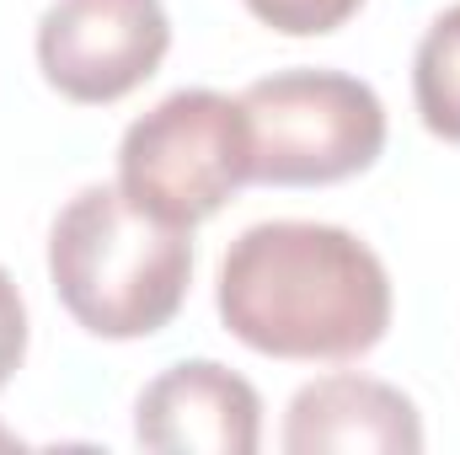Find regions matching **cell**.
Listing matches in <instances>:
<instances>
[{
    "instance_id": "1",
    "label": "cell",
    "mask_w": 460,
    "mask_h": 455,
    "mask_svg": "<svg viewBox=\"0 0 460 455\" xmlns=\"http://www.w3.org/2000/svg\"><path fill=\"white\" fill-rule=\"evenodd\" d=\"M220 322L289 364H348L391 333V273L369 241L322 220L246 226L220 257Z\"/></svg>"
},
{
    "instance_id": "6",
    "label": "cell",
    "mask_w": 460,
    "mask_h": 455,
    "mask_svg": "<svg viewBox=\"0 0 460 455\" xmlns=\"http://www.w3.org/2000/svg\"><path fill=\"white\" fill-rule=\"evenodd\" d=\"M134 440L161 455H252L262 445V397L220 359H182L139 391Z\"/></svg>"
},
{
    "instance_id": "9",
    "label": "cell",
    "mask_w": 460,
    "mask_h": 455,
    "mask_svg": "<svg viewBox=\"0 0 460 455\" xmlns=\"http://www.w3.org/2000/svg\"><path fill=\"white\" fill-rule=\"evenodd\" d=\"M241 5L284 38H327L358 16L364 0H241Z\"/></svg>"
},
{
    "instance_id": "4",
    "label": "cell",
    "mask_w": 460,
    "mask_h": 455,
    "mask_svg": "<svg viewBox=\"0 0 460 455\" xmlns=\"http://www.w3.org/2000/svg\"><path fill=\"white\" fill-rule=\"evenodd\" d=\"M246 183H252V134L241 97L188 86L161 97L150 113H139L123 129L118 188L139 210L172 226L193 230L215 220Z\"/></svg>"
},
{
    "instance_id": "8",
    "label": "cell",
    "mask_w": 460,
    "mask_h": 455,
    "mask_svg": "<svg viewBox=\"0 0 460 455\" xmlns=\"http://www.w3.org/2000/svg\"><path fill=\"white\" fill-rule=\"evenodd\" d=\"M412 103L434 139L460 145V5L429 22L412 54Z\"/></svg>"
},
{
    "instance_id": "5",
    "label": "cell",
    "mask_w": 460,
    "mask_h": 455,
    "mask_svg": "<svg viewBox=\"0 0 460 455\" xmlns=\"http://www.w3.org/2000/svg\"><path fill=\"white\" fill-rule=\"evenodd\" d=\"M172 49L161 0H54L38 22L43 81L81 108H108L139 92Z\"/></svg>"
},
{
    "instance_id": "7",
    "label": "cell",
    "mask_w": 460,
    "mask_h": 455,
    "mask_svg": "<svg viewBox=\"0 0 460 455\" xmlns=\"http://www.w3.org/2000/svg\"><path fill=\"white\" fill-rule=\"evenodd\" d=\"M289 455H418L423 418L407 391L375 375H322L295 391L284 413Z\"/></svg>"
},
{
    "instance_id": "11",
    "label": "cell",
    "mask_w": 460,
    "mask_h": 455,
    "mask_svg": "<svg viewBox=\"0 0 460 455\" xmlns=\"http://www.w3.org/2000/svg\"><path fill=\"white\" fill-rule=\"evenodd\" d=\"M11 445H16V434H11V429H0V451H11Z\"/></svg>"
},
{
    "instance_id": "10",
    "label": "cell",
    "mask_w": 460,
    "mask_h": 455,
    "mask_svg": "<svg viewBox=\"0 0 460 455\" xmlns=\"http://www.w3.org/2000/svg\"><path fill=\"white\" fill-rule=\"evenodd\" d=\"M22 359H27V306H22L16 279L0 268V391L11 386Z\"/></svg>"
},
{
    "instance_id": "3",
    "label": "cell",
    "mask_w": 460,
    "mask_h": 455,
    "mask_svg": "<svg viewBox=\"0 0 460 455\" xmlns=\"http://www.w3.org/2000/svg\"><path fill=\"white\" fill-rule=\"evenodd\" d=\"M252 183L327 188L369 172L385 150V103L343 70H279L241 92Z\"/></svg>"
},
{
    "instance_id": "2",
    "label": "cell",
    "mask_w": 460,
    "mask_h": 455,
    "mask_svg": "<svg viewBox=\"0 0 460 455\" xmlns=\"http://www.w3.org/2000/svg\"><path fill=\"white\" fill-rule=\"evenodd\" d=\"M49 279L92 338H155L188 300L193 230L139 210L118 183H92L49 226Z\"/></svg>"
}]
</instances>
